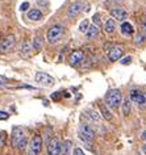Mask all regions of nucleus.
Wrapping results in <instances>:
<instances>
[{"label": "nucleus", "instance_id": "obj_1", "mask_svg": "<svg viewBox=\"0 0 146 155\" xmlns=\"http://www.w3.org/2000/svg\"><path fill=\"white\" fill-rule=\"evenodd\" d=\"M11 141H12V145L18 150H24L26 143H28L24 131H22V129L18 127V126H15L12 129V137H11Z\"/></svg>", "mask_w": 146, "mask_h": 155}, {"label": "nucleus", "instance_id": "obj_2", "mask_svg": "<svg viewBox=\"0 0 146 155\" xmlns=\"http://www.w3.org/2000/svg\"><path fill=\"white\" fill-rule=\"evenodd\" d=\"M105 103L109 108L117 109L122 103V95H121L120 90H111L108 94L105 95Z\"/></svg>", "mask_w": 146, "mask_h": 155}, {"label": "nucleus", "instance_id": "obj_3", "mask_svg": "<svg viewBox=\"0 0 146 155\" xmlns=\"http://www.w3.org/2000/svg\"><path fill=\"white\" fill-rule=\"evenodd\" d=\"M63 29L65 28L62 25H59V24L53 25L51 28L48 30V33H46V38H48L49 44H57V42H58L63 36V32H65Z\"/></svg>", "mask_w": 146, "mask_h": 155}, {"label": "nucleus", "instance_id": "obj_4", "mask_svg": "<svg viewBox=\"0 0 146 155\" xmlns=\"http://www.w3.org/2000/svg\"><path fill=\"white\" fill-rule=\"evenodd\" d=\"M79 138L82 139L83 142H87V143L94 141V138H95L94 129H92L88 124H82V125L79 126Z\"/></svg>", "mask_w": 146, "mask_h": 155}, {"label": "nucleus", "instance_id": "obj_5", "mask_svg": "<svg viewBox=\"0 0 146 155\" xmlns=\"http://www.w3.org/2000/svg\"><path fill=\"white\" fill-rule=\"evenodd\" d=\"M41 150H42V137L40 134H36V135H33L32 141L29 143L28 153L29 155H40Z\"/></svg>", "mask_w": 146, "mask_h": 155}, {"label": "nucleus", "instance_id": "obj_6", "mask_svg": "<svg viewBox=\"0 0 146 155\" xmlns=\"http://www.w3.org/2000/svg\"><path fill=\"white\" fill-rule=\"evenodd\" d=\"M36 82L42 87H51V86H54L55 79L49 75V74L40 71V72L36 74Z\"/></svg>", "mask_w": 146, "mask_h": 155}, {"label": "nucleus", "instance_id": "obj_7", "mask_svg": "<svg viewBox=\"0 0 146 155\" xmlns=\"http://www.w3.org/2000/svg\"><path fill=\"white\" fill-rule=\"evenodd\" d=\"M83 8H84V3L82 2V0H76V2H74V3H72V4L70 5L68 11H67V16H68V18H74V17H76V16H78V15L83 11Z\"/></svg>", "mask_w": 146, "mask_h": 155}, {"label": "nucleus", "instance_id": "obj_8", "mask_svg": "<svg viewBox=\"0 0 146 155\" xmlns=\"http://www.w3.org/2000/svg\"><path fill=\"white\" fill-rule=\"evenodd\" d=\"M15 45H16V38H15L13 36L5 37L4 40L0 42V51L2 53H8L15 48Z\"/></svg>", "mask_w": 146, "mask_h": 155}, {"label": "nucleus", "instance_id": "obj_9", "mask_svg": "<svg viewBox=\"0 0 146 155\" xmlns=\"http://www.w3.org/2000/svg\"><path fill=\"white\" fill-rule=\"evenodd\" d=\"M49 155H61V142L58 138H51L48 145Z\"/></svg>", "mask_w": 146, "mask_h": 155}, {"label": "nucleus", "instance_id": "obj_10", "mask_svg": "<svg viewBox=\"0 0 146 155\" xmlns=\"http://www.w3.org/2000/svg\"><path fill=\"white\" fill-rule=\"evenodd\" d=\"M83 59H84V53L82 50H75V51L71 53L70 58H68V63L71 66H78L82 63Z\"/></svg>", "mask_w": 146, "mask_h": 155}, {"label": "nucleus", "instance_id": "obj_11", "mask_svg": "<svg viewBox=\"0 0 146 155\" xmlns=\"http://www.w3.org/2000/svg\"><path fill=\"white\" fill-rule=\"evenodd\" d=\"M122 54H124V49H122L121 46H114V48H112L109 50L108 58H109L111 62H116L122 57Z\"/></svg>", "mask_w": 146, "mask_h": 155}, {"label": "nucleus", "instance_id": "obj_12", "mask_svg": "<svg viewBox=\"0 0 146 155\" xmlns=\"http://www.w3.org/2000/svg\"><path fill=\"white\" fill-rule=\"evenodd\" d=\"M111 16L118 21H124L125 18L128 17V13H126V11L122 9V8H112L111 9Z\"/></svg>", "mask_w": 146, "mask_h": 155}, {"label": "nucleus", "instance_id": "obj_13", "mask_svg": "<svg viewBox=\"0 0 146 155\" xmlns=\"http://www.w3.org/2000/svg\"><path fill=\"white\" fill-rule=\"evenodd\" d=\"M32 49H33L32 42L28 41V40H25V41L21 44V48H20V54H21L22 57H29L30 54H32Z\"/></svg>", "mask_w": 146, "mask_h": 155}, {"label": "nucleus", "instance_id": "obj_14", "mask_svg": "<svg viewBox=\"0 0 146 155\" xmlns=\"http://www.w3.org/2000/svg\"><path fill=\"white\" fill-rule=\"evenodd\" d=\"M99 36V28L96 25H90L86 32V38L87 40H94Z\"/></svg>", "mask_w": 146, "mask_h": 155}, {"label": "nucleus", "instance_id": "obj_15", "mask_svg": "<svg viewBox=\"0 0 146 155\" xmlns=\"http://www.w3.org/2000/svg\"><path fill=\"white\" fill-rule=\"evenodd\" d=\"M121 33L124 34V36H132L134 33V29H133V25L130 24L128 21H124L121 24Z\"/></svg>", "mask_w": 146, "mask_h": 155}, {"label": "nucleus", "instance_id": "obj_16", "mask_svg": "<svg viewBox=\"0 0 146 155\" xmlns=\"http://www.w3.org/2000/svg\"><path fill=\"white\" fill-rule=\"evenodd\" d=\"M99 108H100L101 116L107 120V121H111V120L113 118V114L111 113V110L108 109V107H107V105H104V104H100V105H99Z\"/></svg>", "mask_w": 146, "mask_h": 155}, {"label": "nucleus", "instance_id": "obj_17", "mask_svg": "<svg viewBox=\"0 0 146 155\" xmlns=\"http://www.w3.org/2000/svg\"><path fill=\"white\" fill-rule=\"evenodd\" d=\"M28 18L32 21H40L42 18V13L40 9H30L28 12Z\"/></svg>", "mask_w": 146, "mask_h": 155}, {"label": "nucleus", "instance_id": "obj_18", "mask_svg": "<svg viewBox=\"0 0 146 155\" xmlns=\"http://www.w3.org/2000/svg\"><path fill=\"white\" fill-rule=\"evenodd\" d=\"M122 104V113L124 116H129L130 112H132V103H130V99H125Z\"/></svg>", "mask_w": 146, "mask_h": 155}, {"label": "nucleus", "instance_id": "obj_19", "mask_svg": "<svg viewBox=\"0 0 146 155\" xmlns=\"http://www.w3.org/2000/svg\"><path fill=\"white\" fill-rule=\"evenodd\" d=\"M114 29H116V22H114L113 18H109V20L105 21L104 24V30L107 33H113Z\"/></svg>", "mask_w": 146, "mask_h": 155}, {"label": "nucleus", "instance_id": "obj_20", "mask_svg": "<svg viewBox=\"0 0 146 155\" xmlns=\"http://www.w3.org/2000/svg\"><path fill=\"white\" fill-rule=\"evenodd\" d=\"M71 149V141H65L61 143V155H67Z\"/></svg>", "mask_w": 146, "mask_h": 155}, {"label": "nucleus", "instance_id": "obj_21", "mask_svg": "<svg viewBox=\"0 0 146 155\" xmlns=\"http://www.w3.org/2000/svg\"><path fill=\"white\" fill-rule=\"evenodd\" d=\"M86 114L92 120V121H95V122H99V121H100V114H99L96 110L90 109V110H87V112H86Z\"/></svg>", "mask_w": 146, "mask_h": 155}, {"label": "nucleus", "instance_id": "obj_22", "mask_svg": "<svg viewBox=\"0 0 146 155\" xmlns=\"http://www.w3.org/2000/svg\"><path fill=\"white\" fill-rule=\"evenodd\" d=\"M137 104L141 109H146V92H141L140 97L137 100Z\"/></svg>", "mask_w": 146, "mask_h": 155}, {"label": "nucleus", "instance_id": "obj_23", "mask_svg": "<svg viewBox=\"0 0 146 155\" xmlns=\"http://www.w3.org/2000/svg\"><path fill=\"white\" fill-rule=\"evenodd\" d=\"M32 46H33V49L34 50H37V51H40V50L42 49V40L40 37H36L33 40V42H32Z\"/></svg>", "mask_w": 146, "mask_h": 155}, {"label": "nucleus", "instance_id": "obj_24", "mask_svg": "<svg viewBox=\"0 0 146 155\" xmlns=\"http://www.w3.org/2000/svg\"><path fill=\"white\" fill-rule=\"evenodd\" d=\"M140 95H141V92L138 91V90H132V91H130L129 97H130V100H132V101L137 103V100H138V97H140Z\"/></svg>", "mask_w": 146, "mask_h": 155}, {"label": "nucleus", "instance_id": "obj_25", "mask_svg": "<svg viewBox=\"0 0 146 155\" xmlns=\"http://www.w3.org/2000/svg\"><path fill=\"white\" fill-rule=\"evenodd\" d=\"M88 26H90V22H88V20H86V18H84V20L79 24V30H80L82 33H86L87 29H88Z\"/></svg>", "mask_w": 146, "mask_h": 155}, {"label": "nucleus", "instance_id": "obj_26", "mask_svg": "<svg viewBox=\"0 0 146 155\" xmlns=\"http://www.w3.org/2000/svg\"><path fill=\"white\" fill-rule=\"evenodd\" d=\"M5 141H7V133L4 130H0V147L5 145Z\"/></svg>", "mask_w": 146, "mask_h": 155}, {"label": "nucleus", "instance_id": "obj_27", "mask_svg": "<svg viewBox=\"0 0 146 155\" xmlns=\"http://www.w3.org/2000/svg\"><path fill=\"white\" fill-rule=\"evenodd\" d=\"M50 97H51V100H53V101H59V100H61V97H62V92H61V91L53 92Z\"/></svg>", "mask_w": 146, "mask_h": 155}, {"label": "nucleus", "instance_id": "obj_28", "mask_svg": "<svg viewBox=\"0 0 146 155\" xmlns=\"http://www.w3.org/2000/svg\"><path fill=\"white\" fill-rule=\"evenodd\" d=\"M92 21H94V25H96L99 28V26L101 25V20H100V15L99 13H96L94 15V17H92Z\"/></svg>", "mask_w": 146, "mask_h": 155}, {"label": "nucleus", "instance_id": "obj_29", "mask_svg": "<svg viewBox=\"0 0 146 155\" xmlns=\"http://www.w3.org/2000/svg\"><path fill=\"white\" fill-rule=\"evenodd\" d=\"M37 2V4L42 7V8H46V7L49 5V0H36Z\"/></svg>", "mask_w": 146, "mask_h": 155}, {"label": "nucleus", "instance_id": "obj_30", "mask_svg": "<svg viewBox=\"0 0 146 155\" xmlns=\"http://www.w3.org/2000/svg\"><path fill=\"white\" fill-rule=\"evenodd\" d=\"M9 117V113H7L4 110H0V121H5V120H8Z\"/></svg>", "mask_w": 146, "mask_h": 155}, {"label": "nucleus", "instance_id": "obj_31", "mask_svg": "<svg viewBox=\"0 0 146 155\" xmlns=\"http://www.w3.org/2000/svg\"><path fill=\"white\" fill-rule=\"evenodd\" d=\"M9 83V79L3 75H0V86H7V84Z\"/></svg>", "mask_w": 146, "mask_h": 155}, {"label": "nucleus", "instance_id": "obj_32", "mask_svg": "<svg viewBox=\"0 0 146 155\" xmlns=\"http://www.w3.org/2000/svg\"><path fill=\"white\" fill-rule=\"evenodd\" d=\"M144 41H145V34H138L137 38H136V44L140 45V44H142Z\"/></svg>", "mask_w": 146, "mask_h": 155}, {"label": "nucleus", "instance_id": "obj_33", "mask_svg": "<svg viewBox=\"0 0 146 155\" xmlns=\"http://www.w3.org/2000/svg\"><path fill=\"white\" fill-rule=\"evenodd\" d=\"M132 62V57H125L121 59V64H129Z\"/></svg>", "mask_w": 146, "mask_h": 155}, {"label": "nucleus", "instance_id": "obj_34", "mask_svg": "<svg viewBox=\"0 0 146 155\" xmlns=\"http://www.w3.org/2000/svg\"><path fill=\"white\" fill-rule=\"evenodd\" d=\"M28 8H29V3H28V2L22 3V4L20 5V11H21V12H25V11L28 9Z\"/></svg>", "mask_w": 146, "mask_h": 155}, {"label": "nucleus", "instance_id": "obj_35", "mask_svg": "<svg viewBox=\"0 0 146 155\" xmlns=\"http://www.w3.org/2000/svg\"><path fill=\"white\" fill-rule=\"evenodd\" d=\"M74 155H86V154H84V151L82 149L76 147V149H74Z\"/></svg>", "mask_w": 146, "mask_h": 155}, {"label": "nucleus", "instance_id": "obj_36", "mask_svg": "<svg viewBox=\"0 0 146 155\" xmlns=\"http://www.w3.org/2000/svg\"><path fill=\"white\" fill-rule=\"evenodd\" d=\"M141 28H142V32L146 34V17H145L144 20H142V22H141Z\"/></svg>", "mask_w": 146, "mask_h": 155}, {"label": "nucleus", "instance_id": "obj_37", "mask_svg": "<svg viewBox=\"0 0 146 155\" xmlns=\"http://www.w3.org/2000/svg\"><path fill=\"white\" fill-rule=\"evenodd\" d=\"M117 2H121V0H105L107 4H112V3H117Z\"/></svg>", "mask_w": 146, "mask_h": 155}, {"label": "nucleus", "instance_id": "obj_38", "mask_svg": "<svg viewBox=\"0 0 146 155\" xmlns=\"http://www.w3.org/2000/svg\"><path fill=\"white\" fill-rule=\"evenodd\" d=\"M141 138H142V141H145L146 142V130L142 131V134H141Z\"/></svg>", "mask_w": 146, "mask_h": 155}, {"label": "nucleus", "instance_id": "obj_39", "mask_svg": "<svg viewBox=\"0 0 146 155\" xmlns=\"http://www.w3.org/2000/svg\"><path fill=\"white\" fill-rule=\"evenodd\" d=\"M142 151H144V153L146 154V145H144V147H142Z\"/></svg>", "mask_w": 146, "mask_h": 155}]
</instances>
